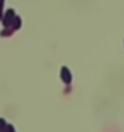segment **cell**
<instances>
[{"label":"cell","instance_id":"cell-1","mask_svg":"<svg viewBox=\"0 0 124 132\" xmlns=\"http://www.w3.org/2000/svg\"><path fill=\"white\" fill-rule=\"evenodd\" d=\"M13 16H14V13L10 10V11L6 13V16L3 18V24H5V26H10V21H11V18H13Z\"/></svg>","mask_w":124,"mask_h":132},{"label":"cell","instance_id":"cell-2","mask_svg":"<svg viewBox=\"0 0 124 132\" xmlns=\"http://www.w3.org/2000/svg\"><path fill=\"white\" fill-rule=\"evenodd\" d=\"M5 119H0V129H5Z\"/></svg>","mask_w":124,"mask_h":132}]
</instances>
